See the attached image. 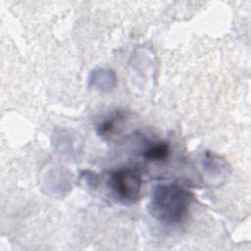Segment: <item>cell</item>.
Segmentation results:
<instances>
[{"label":"cell","instance_id":"obj_3","mask_svg":"<svg viewBox=\"0 0 251 251\" xmlns=\"http://www.w3.org/2000/svg\"><path fill=\"white\" fill-rule=\"evenodd\" d=\"M124 119H125V114L123 112H120V111L115 112L108 119L104 120L97 127L98 134L101 135L102 137H107L112 134H115L119 125L122 124Z\"/></svg>","mask_w":251,"mask_h":251},{"label":"cell","instance_id":"obj_2","mask_svg":"<svg viewBox=\"0 0 251 251\" xmlns=\"http://www.w3.org/2000/svg\"><path fill=\"white\" fill-rule=\"evenodd\" d=\"M142 178L140 173L131 168L115 171L109 179V186L123 202H135L140 195Z\"/></svg>","mask_w":251,"mask_h":251},{"label":"cell","instance_id":"obj_4","mask_svg":"<svg viewBox=\"0 0 251 251\" xmlns=\"http://www.w3.org/2000/svg\"><path fill=\"white\" fill-rule=\"evenodd\" d=\"M168 154H169V146L164 142L153 144L150 147H148L144 152L145 158L153 161L164 160L168 156Z\"/></svg>","mask_w":251,"mask_h":251},{"label":"cell","instance_id":"obj_1","mask_svg":"<svg viewBox=\"0 0 251 251\" xmlns=\"http://www.w3.org/2000/svg\"><path fill=\"white\" fill-rule=\"evenodd\" d=\"M193 195L184 187L170 183L155 187L150 203V214L167 225L181 223L188 215Z\"/></svg>","mask_w":251,"mask_h":251}]
</instances>
